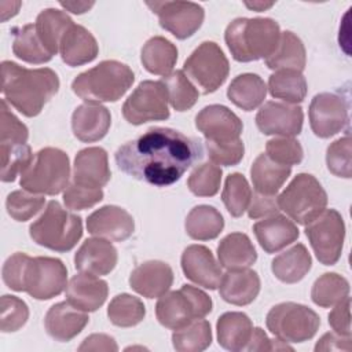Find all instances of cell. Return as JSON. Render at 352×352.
Returning <instances> with one entry per match:
<instances>
[{
  "instance_id": "1",
  "label": "cell",
  "mask_w": 352,
  "mask_h": 352,
  "mask_svg": "<svg viewBox=\"0 0 352 352\" xmlns=\"http://www.w3.org/2000/svg\"><path fill=\"white\" fill-rule=\"evenodd\" d=\"M204 155L201 142L172 128L155 126L116 151V164L128 176L153 186L176 183Z\"/></svg>"
},
{
  "instance_id": "2",
  "label": "cell",
  "mask_w": 352,
  "mask_h": 352,
  "mask_svg": "<svg viewBox=\"0 0 352 352\" xmlns=\"http://www.w3.org/2000/svg\"><path fill=\"white\" fill-rule=\"evenodd\" d=\"M3 280L15 292H26L36 300H50L66 289V265L55 257H30L14 253L3 265Z\"/></svg>"
},
{
  "instance_id": "3",
  "label": "cell",
  "mask_w": 352,
  "mask_h": 352,
  "mask_svg": "<svg viewBox=\"0 0 352 352\" xmlns=\"http://www.w3.org/2000/svg\"><path fill=\"white\" fill-rule=\"evenodd\" d=\"M59 89V78L50 67L26 69L11 60L1 62V92L7 103L26 117L40 114Z\"/></svg>"
},
{
  "instance_id": "4",
  "label": "cell",
  "mask_w": 352,
  "mask_h": 352,
  "mask_svg": "<svg viewBox=\"0 0 352 352\" xmlns=\"http://www.w3.org/2000/svg\"><path fill=\"white\" fill-rule=\"evenodd\" d=\"M280 36L279 25L271 18H236L226 29L224 40L238 62L268 58Z\"/></svg>"
},
{
  "instance_id": "5",
  "label": "cell",
  "mask_w": 352,
  "mask_h": 352,
  "mask_svg": "<svg viewBox=\"0 0 352 352\" xmlns=\"http://www.w3.org/2000/svg\"><path fill=\"white\" fill-rule=\"evenodd\" d=\"M135 74L125 63L103 60L80 73L72 82L73 92L88 103L117 102L131 88Z\"/></svg>"
},
{
  "instance_id": "6",
  "label": "cell",
  "mask_w": 352,
  "mask_h": 352,
  "mask_svg": "<svg viewBox=\"0 0 352 352\" xmlns=\"http://www.w3.org/2000/svg\"><path fill=\"white\" fill-rule=\"evenodd\" d=\"M29 234L37 245L63 253L72 250L82 236V221L58 201H50L43 214L30 224Z\"/></svg>"
},
{
  "instance_id": "7",
  "label": "cell",
  "mask_w": 352,
  "mask_h": 352,
  "mask_svg": "<svg viewBox=\"0 0 352 352\" xmlns=\"http://www.w3.org/2000/svg\"><path fill=\"white\" fill-rule=\"evenodd\" d=\"M70 164L65 151L55 147L38 150L21 175V187L33 194L56 195L69 183Z\"/></svg>"
},
{
  "instance_id": "8",
  "label": "cell",
  "mask_w": 352,
  "mask_h": 352,
  "mask_svg": "<svg viewBox=\"0 0 352 352\" xmlns=\"http://www.w3.org/2000/svg\"><path fill=\"white\" fill-rule=\"evenodd\" d=\"M212 311V298L198 287L183 285L179 290L165 293L155 305L158 322L166 329L177 330Z\"/></svg>"
},
{
  "instance_id": "9",
  "label": "cell",
  "mask_w": 352,
  "mask_h": 352,
  "mask_svg": "<svg viewBox=\"0 0 352 352\" xmlns=\"http://www.w3.org/2000/svg\"><path fill=\"white\" fill-rule=\"evenodd\" d=\"M279 209L293 221L307 226L327 205V194L315 176L298 173L278 197Z\"/></svg>"
},
{
  "instance_id": "10",
  "label": "cell",
  "mask_w": 352,
  "mask_h": 352,
  "mask_svg": "<svg viewBox=\"0 0 352 352\" xmlns=\"http://www.w3.org/2000/svg\"><path fill=\"white\" fill-rule=\"evenodd\" d=\"M268 330L285 342H304L311 340L320 319L315 311L297 302H280L270 309L265 319Z\"/></svg>"
},
{
  "instance_id": "11",
  "label": "cell",
  "mask_w": 352,
  "mask_h": 352,
  "mask_svg": "<svg viewBox=\"0 0 352 352\" xmlns=\"http://www.w3.org/2000/svg\"><path fill=\"white\" fill-rule=\"evenodd\" d=\"M183 72L201 88L202 94L208 95L224 84L230 65L223 50L214 41H204L186 59Z\"/></svg>"
},
{
  "instance_id": "12",
  "label": "cell",
  "mask_w": 352,
  "mask_h": 352,
  "mask_svg": "<svg viewBox=\"0 0 352 352\" xmlns=\"http://www.w3.org/2000/svg\"><path fill=\"white\" fill-rule=\"evenodd\" d=\"M305 235L316 258L324 265H334L342 252L345 224L336 209H324L305 227Z\"/></svg>"
},
{
  "instance_id": "13",
  "label": "cell",
  "mask_w": 352,
  "mask_h": 352,
  "mask_svg": "<svg viewBox=\"0 0 352 352\" xmlns=\"http://www.w3.org/2000/svg\"><path fill=\"white\" fill-rule=\"evenodd\" d=\"M124 118L132 125L169 118L168 95L161 81H142L122 106Z\"/></svg>"
},
{
  "instance_id": "14",
  "label": "cell",
  "mask_w": 352,
  "mask_h": 352,
  "mask_svg": "<svg viewBox=\"0 0 352 352\" xmlns=\"http://www.w3.org/2000/svg\"><path fill=\"white\" fill-rule=\"evenodd\" d=\"M147 6L158 15L160 25L179 40L191 37L205 18L204 8L192 1H147Z\"/></svg>"
},
{
  "instance_id": "15",
  "label": "cell",
  "mask_w": 352,
  "mask_h": 352,
  "mask_svg": "<svg viewBox=\"0 0 352 352\" xmlns=\"http://www.w3.org/2000/svg\"><path fill=\"white\" fill-rule=\"evenodd\" d=\"M309 124L319 138H330L348 124V103L337 94L322 92L309 104Z\"/></svg>"
},
{
  "instance_id": "16",
  "label": "cell",
  "mask_w": 352,
  "mask_h": 352,
  "mask_svg": "<svg viewBox=\"0 0 352 352\" xmlns=\"http://www.w3.org/2000/svg\"><path fill=\"white\" fill-rule=\"evenodd\" d=\"M304 113L300 106L267 102L256 114V125L264 135L296 136L302 129Z\"/></svg>"
},
{
  "instance_id": "17",
  "label": "cell",
  "mask_w": 352,
  "mask_h": 352,
  "mask_svg": "<svg viewBox=\"0 0 352 352\" xmlns=\"http://www.w3.org/2000/svg\"><path fill=\"white\" fill-rule=\"evenodd\" d=\"M197 129L209 142H232L241 139L243 124L228 107L210 104L204 107L195 117Z\"/></svg>"
},
{
  "instance_id": "18",
  "label": "cell",
  "mask_w": 352,
  "mask_h": 352,
  "mask_svg": "<svg viewBox=\"0 0 352 352\" xmlns=\"http://www.w3.org/2000/svg\"><path fill=\"white\" fill-rule=\"evenodd\" d=\"M182 270L184 276L209 290L219 287L223 272L210 249L202 245H191L182 254Z\"/></svg>"
},
{
  "instance_id": "19",
  "label": "cell",
  "mask_w": 352,
  "mask_h": 352,
  "mask_svg": "<svg viewBox=\"0 0 352 352\" xmlns=\"http://www.w3.org/2000/svg\"><path fill=\"white\" fill-rule=\"evenodd\" d=\"M87 230L98 238L122 242L133 234L135 221L125 209L106 205L88 216Z\"/></svg>"
},
{
  "instance_id": "20",
  "label": "cell",
  "mask_w": 352,
  "mask_h": 352,
  "mask_svg": "<svg viewBox=\"0 0 352 352\" xmlns=\"http://www.w3.org/2000/svg\"><path fill=\"white\" fill-rule=\"evenodd\" d=\"M173 283V271L169 264L160 260L144 261L138 265L131 276L129 285L132 290L146 298H157L164 296Z\"/></svg>"
},
{
  "instance_id": "21",
  "label": "cell",
  "mask_w": 352,
  "mask_h": 352,
  "mask_svg": "<svg viewBox=\"0 0 352 352\" xmlns=\"http://www.w3.org/2000/svg\"><path fill=\"white\" fill-rule=\"evenodd\" d=\"M118 260L117 249L103 238H89L82 242L74 254V267L84 274L107 275Z\"/></svg>"
},
{
  "instance_id": "22",
  "label": "cell",
  "mask_w": 352,
  "mask_h": 352,
  "mask_svg": "<svg viewBox=\"0 0 352 352\" xmlns=\"http://www.w3.org/2000/svg\"><path fill=\"white\" fill-rule=\"evenodd\" d=\"M107 153L102 147H87L77 153L73 165V180L76 184L100 188L110 180Z\"/></svg>"
},
{
  "instance_id": "23",
  "label": "cell",
  "mask_w": 352,
  "mask_h": 352,
  "mask_svg": "<svg viewBox=\"0 0 352 352\" xmlns=\"http://www.w3.org/2000/svg\"><path fill=\"white\" fill-rule=\"evenodd\" d=\"M107 282L91 274L74 275L66 286V301L84 312L99 309L107 298Z\"/></svg>"
},
{
  "instance_id": "24",
  "label": "cell",
  "mask_w": 352,
  "mask_h": 352,
  "mask_svg": "<svg viewBox=\"0 0 352 352\" xmlns=\"http://www.w3.org/2000/svg\"><path fill=\"white\" fill-rule=\"evenodd\" d=\"M88 315L67 301L54 304L44 319L47 333L56 341L67 342L88 324Z\"/></svg>"
},
{
  "instance_id": "25",
  "label": "cell",
  "mask_w": 352,
  "mask_h": 352,
  "mask_svg": "<svg viewBox=\"0 0 352 352\" xmlns=\"http://www.w3.org/2000/svg\"><path fill=\"white\" fill-rule=\"evenodd\" d=\"M111 116L107 107L95 103H84L72 114V129L74 136L85 143L98 142L110 129Z\"/></svg>"
},
{
  "instance_id": "26",
  "label": "cell",
  "mask_w": 352,
  "mask_h": 352,
  "mask_svg": "<svg viewBox=\"0 0 352 352\" xmlns=\"http://www.w3.org/2000/svg\"><path fill=\"white\" fill-rule=\"evenodd\" d=\"M253 232L257 242L267 253H276L282 250L287 245L293 243L300 235L293 220L282 214H274L257 221L253 226Z\"/></svg>"
},
{
  "instance_id": "27",
  "label": "cell",
  "mask_w": 352,
  "mask_h": 352,
  "mask_svg": "<svg viewBox=\"0 0 352 352\" xmlns=\"http://www.w3.org/2000/svg\"><path fill=\"white\" fill-rule=\"evenodd\" d=\"M220 297L234 305L250 304L260 292V278L249 268L228 270L223 274L219 285Z\"/></svg>"
},
{
  "instance_id": "28",
  "label": "cell",
  "mask_w": 352,
  "mask_h": 352,
  "mask_svg": "<svg viewBox=\"0 0 352 352\" xmlns=\"http://www.w3.org/2000/svg\"><path fill=\"white\" fill-rule=\"evenodd\" d=\"M59 52L67 66L76 67L92 62L98 56L99 47L89 30L73 23L60 40Z\"/></svg>"
},
{
  "instance_id": "29",
  "label": "cell",
  "mask_w": 352,
  "mask_h": 352,
  "mask_svg": "<svg viewBox=\"0 0 352 352\" xmlns=\"http://www.w3.org/2000/svg\"><path fill=\"white\" fill-rule=\"evenodd\" d=\"M219 345L227 351H243L252 337L253 323L243 312H226L216 324Z\"/></svg>"
},
{
  "instance_id": "30",
  "label": "cell",
  "mask_w": 352,
  "mask_h": 352,
  "mask_svg": "<svg viewBox=\"0 0 352 352\" xmlns=\"http://www.w3.org/2000/svg\"><path fill=\"white\" fill-rule=\"evenodd\" d=\"M217 257L227 270L249 268L257 260V253L249 236L243 232H231L217 246Z\"/></svg>"
},
{
  "instance_id": "31",
  "label": "cell",
  "mask_w": 352,
  "mask_h": 352,
  "mask_svg": "<svg viewBox=\"0 0 352 352\" xmlns=\"http://www.w3.org/2000/svg\"><path fill=\"white\" fill-rule=\"evenodd\" d=\"M307 63L305 47L302 41L292 32L280 33L278 44L272 54L265 58L267 67L272 70H297L302 72Z\"/></svg>"
},
{
  "instance_id": "32",
  "label": "cell",
  "mask_w": 352,
  "mask_h": 352,
  "mask_svg": "<svg viewBox=\"0 0 352 352\" xmlns=\"http://www.w3.org/2000/svg\"><path fill=\"white\" fill-rule=\"evenodd\" d=\"M290 173L292 166L278 164L264 153L254 160L250 168V177L254 190L267 195H275Z\"/></svg>"
},
{
  "instance_id": "33",
  "label": "cell",
  "mask_w": 352,
  "mask_h": 352,
  "mask_svg": "<svg viewBox=\"0 0 352 352\" xmlns=\"http://www.w3.org/2000/svg\"><path fill=\"white\" fill-rule=\"evenodd\" d=\"M312 258L302 243H297L278 254L271 264L272 274L283 283L300 282L311 270Z\"/></svg>"
},
{
  "instance_id": "34",
  "label": "cell",
  "mask_w": 352,
  "mask_h": 352,
  "mask_svg": "<svg viewBox=\"0 0 352 352\" xmlns=\"http://www.w3.org/2000/svg\"><path fill=\"white\" fill-rule=\"evenodd\" d=\"M140 60L144 69L157 76H168L177 60L176 45L165 37L155 36L146 41L140 52Z\"/></svg>"
},
{
  "instance_id": "35",
  "label": "cell",
  "mask_w": 352,
  "mask_h": 352,
  "mask_svg": "<svg viewBox=\"0 0 352 352\" xmlns=\"http://www.w3.org/2000/svg\"><path fill=\"white\" fill-rule=\"evenodd\" d=\"M267 85L264 80L253 73L236 76L227 88L228 99L245 111L257 109L265 99Z\"/></svg>"
},
{
  "instance_id": "36",
  "label": "cell",
  "mask_w": 352,
  "mask_h": 352,
  "mask_svg": "<svg viewBox=\"0 0 352 352\" xmlns=\"http://www.w3.org/2000/svg\"><path fill=\"white\" fill-rule=\"evenodd\" d=\"M72 25L73 21L66 12L56 8H45L37 15L34 28L43 45L54 56L59 51L63 34Z\"/></svg>"
},
{
  "instance_id": "37",
  "label": "cell",
  "mask_w": 352,
  "mask_h": 352,
  "mask_svg": "<svg viewBox=\"0 0 352 352\" xmlns=\"http://www.w3.org/2000/svg\"><path fill=\"white\" fill-rule=\"evenodd\" d=\"M186 232L195 241H209L220 235L224 228L221 213L209 205H198L186 217Z\"/></svg>"
},
{
  "instance_id": "38",
  "label": "cell",
  "mask_w": 352,
  "mask_h": 352,
  "mask_svg": "<svg viewBox=\"0 0 352 352\" xmlns=\"http://www.w3.org/2000/svg\"><path fill=\"white\" fill-rule=\"evenodd\" d=\"M268 89L271 96L285 103H300L307 95V80L297 70H276L270 76Z\"/></svg>"
},
{
  "instance_id": "39",
  "label": "cell",
  "mask_w": 352,
  "mask_h": 352,
  "mask_svg": "<svg viewBox=\"0 0 352 352\" xmlns=\"http://www.w3.org/2000/svg\"><path fill=\"white\" fill-rule=\"evenodd\" d=\"M12 52L16 58L34 65L45 63L52 59V55L45 50L38 38L34 23H28L15 30Z\"/></svg>"
},
{
  "instance_id": "40",
  "label": "cell",
  "mask_w": 352,
  "mask_h": 352,
  "mask_svg": "<svg viewBox=\"0 0 352 352\" xmlns=\"http://www.w3.org/2000/svg\"><path fill=\"white\" fill-rule=\"evenodd\" d=\"M212 342V330L208 320L195 319L175 330L172 334L173 348L179 352H201Z\"/></svg>"
},
{
  "instance_id": "41",
  "label": "cell",
  "mask_w": 352,
  "mask_h": 352,
  "mask_svg": "<svg viewBox=\"0 0 352 352\" xmlns=\"http://www.w3.org/2000/svg\"><path fill=\"white\" fill-rule=\"evenodd\" d=\"M348 280L336 272H326L322 276H319L315 280L311 290L312 301L322 308L334 307L345 297H348Z\"/></svg>"
},
{
  "instance_id": "42",
  "label": "cell",
  "mask_w": 352,
  "mask_h": 352,
  "mask_svg": "<svg viewBox=\"0 0 352 352\" xmlns=\"http://www.w3.org/2000/svg\"><path fill=\"white\" fill-rule=\"evenodd\" d=\"M146 315L142 300L128 293L117 294L107 307V318L118 327H132L139 324Z\"/></svg>"
},
{
  "instance_id": "43",
  "label": "cell",
  "mask_w": 352,
  "mask_h": 352,
  "mask_svg": "<svg viewBox=\"0 0 352 352\" xmlns=\"http://www.w3.org/2000/svg\"><path fill=\"white\" fill-rule=\"evenodd\" d=\"M161 82L166 89L168 102L175 110L186 111L197 103L199 94L183 70H176L165 76Z\"/></svg>"
},
{
  "instance_id": "44",
  "label": "cell",
  "mask_w": 352,
  "mask_h": 352,
  "mask_svg": "<svg viewBox=\"0 0 352 352\" xmlns=\"http://www.w3.org/2000/svg\"><path fill=\"white\" fill-rule=\"evenodd\" d=\"M252 198V190L246 177L241 173H231L227 176L221 199L231 216L239 217L248 209Z\"/></svg>"
},
{
  "instance_id": "45",
  "label": "cell",
  "mask_w": 352,
  "mask_h": 352,
  "mask_svg": "<svg viewBox=\"0 0 352 352\" xmlns=\"http://www.w3.org/2000/svg\"><path fill=\"white\" fill-rule=\"evenodd\" d=\"M1 157V180L14 182L18 175L29 166L33 160L30 146L23 144H0Z\"/></svg>"
},
{
  "instance_id": "46",
  "label": "cell",
  "mask_w": 352,
  "mask_h": 352,
  "mask_svg": "<svg viewBox=\"0 0 352 352\" xmlns=\"http://www.w3.org/2000/svg\"><path fill=\"white\" fill-rule=\"evenodd\" d=\"M221 169L214 164H201L187 180L188 190L197 197H213L220 190Z\"/></svg>"
},
{
  "instance_id": "47",
  "label": "cell",
  "mask_w": 352,
  "mask_h": 352,
  "mask_svg": "<svg viewBox=\"0 0 352 352\" xmlns=\"http://www.w3.org/2000/svg\"><path fill=\"white\" fill-rule=\"evenodd\" d=\"M45 198L29 192L26 190H16L8 194L6 201L7 213L16 221H26L33 217L44 206Z\"/></svg>"
},
{
  "instance_id": "48",
  "label": "cell",
  "mask_w": 352,
  "mask_h": 352,
  "mask_svg": "<svg viewBox=\"0 0 352 352\" xmlns=\"http://www.w3.org/2000/svg\"><path fill=\"white\" fill-rule=\"evenodd\" d=\"M351 136L346 133L344 138L333 142L326 151V164L329 170L338 177L349 179L352 175V157H351Z\"/></svg>"
},
{
  "instance_id": "49",
  "label": "cell",
  "mask_w": 352,
  "mask_h": 352,
  "mask_svg": "<svg viewBox=\"0 0 352 352\" xmlns=\"http://www.w3.org/2000/svg\"><path fill=\"white\" fill-rule=\"evenodd\" d=\"M0 304V329L3 333H12L25 326L29 318V308L23 300L16 296L4 294Z\"/></svg>"
},
{
  "instance_id": "50",
  "label": "cell",
  "mask_w": 352,
  "mask_h": 352,
  "mask_svg": "<svg viewBox=\"0 0 352 352\" xmlns=\"http://www.w3.org/2000/svg\"><path fill=\"white\" fill-rule=\"evenodd\" d=\"M265 154L278 164L282 165H297L302 161L304 151L298 140L293 138H275L267 142Z\"/></svg>"
},
{
  "instance_id": "51",
  "label": "cell",
  "mask_w": 352,
  "mask_h": 352,
  "mask_svg": "<svg viewBox=\"0 0 352 352\" xmlns=\"http://www.w3.org/2000/svg\"><path fill=\"white\" fill-rule=\"evenodd\" d=\"M0 144H23L29 138V131L15 114L8 109L6 99L0 104Z\"/></svg>"
},
{
  "instance_id": "52",
  "label": "cell",
  "mask_w": 352,
  "mask_h": 352,
  "mask_svg": "<svg viewBox=\"0 0 352 352\" xmlns=\"http://www.w3.org/2000/svg\"><path fill=\"white\" fill-rule=\"evenodd\" d=\"M208 155L216 165L232 166L241 162L245 153V146L241 139L232 142H205Z\"/></svg>"
},
{
  "instance_id": "53",
  "label": "cell",
  "mask_w": 352,
  "mask_h": 352,
  "mask_svg": "<svg viewBox=\"0 0 352 352\" xmlns=\"http://www.w3.org/2000/svg\"><path fill=\"white\" fill-rule=\"evenodd\" d=\"M103 199L102 188H91L80 184H69L63 192V202L72 210H84L92 208Z\"/></svg>"
},
{
  "instance_id": "54",
  "label": "cell",
  "mask_w": 352,
  "mask_h": 352,
  "mask_svg": "<svg viewBox=\"0 0 352 352\" xmlns=\"http://www.w3.org/2000/svg\"><path fill=\"white\" fill-rule=\"evenodd\" d=\"M278 197L276 195H267L261 192L252 194L250 204L248 206V214L250 219H261L278 214L279 212Z\"/></svg>"
},
{
  "instance_id": "55",
  "label": "cell",
  "mask_w": 352,
  "mask_h": 352,
  "mask_svg": "<svg viewBox=\"0 0 352 352\" xmlns=\"http://www.w3.org/2000/svg\"><path fill=\"white\" fill-rule=\"evenodd\" d=\"M329 324L340 336H351V298L345 297L329 314Z\"/></svg>"
},
{
  "instance_id": "56",
  "label": "cell",
  "mask_w": 352,
  "mask_h": 352,
  "mask_svg": "<svg viewBox=\"0 0 352 352\" xmlns=\"http://www.w3.org/2000/svg\"><path fill=\"white\" fill-rule=\"evenodd\" d=\"M351 336H340L337 333H326L315 345V351H351Z\"/></svg>"
},
{
  "instance_id": "57",
  "label": "cell",
  "mask_w": 352,
  "mask_h": 352,
  "mask_svg": "<svg viewBox=\"0 0 352 352\" xmlns=\"http://www.w3.org/2000/svg\"><path fill=\"white\" fill-rule=\"evenodd\" d=\"M118 346L113 337L107 334H92L78 346V351H117Z\"/></svg>"
},
{
  "instance_id": "58",
  "label": "cell",
  "mask_w": 352,
  "mask_h": 352,
  "mask_svg": "<svg viewBox=\"0 0 352 352\" xmlns=\"http://www.w3.org/2000/svg\"><path fill=\"white\" fill-rule=\"evenodd\" d=\"M272 349H274V340H270L263 329L260 327L253 329L252 337L245 351H272Z\"/></svg>"
},
{
  "instance_id": "59",
  "label": "cell",
  "mask_w": 352,
  "mask_h": 352,
  "mask_svg": "<svg viewBox=\"0 0 352 352\" xmlns=\"http://www.w3.org/2000/svg\"><path fill=\"white\" fill-rule=\"evenodd\" d=\"M60 6L63 7V8H66V10H69L70 12H73V14H82V12H87L92 6H94V3L91 1V3H76V1H60Z\"/></svg>"
},
{
  "instance_id": "60",
  "label": "cell",
  "mask_w": 352,
  "mask_h": 352,
  "mask_svg": "<svg viewBox=\"0 0 352 352\" xmlns=\"http://www.w3.org/2000/svg\"><path fill=\"white\" fill-rule=\"evenodd\" d=\"M246 7L256 10V11H264L265 8H270L271 6H274V3H261V1H253V3H245Z\"/></svg>"
}]
</instances>
